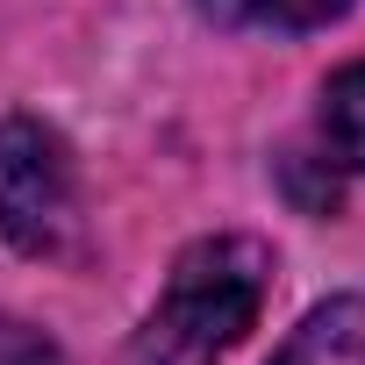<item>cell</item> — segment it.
I'll return each mask as SVG.
<instances>
[{"instance_id": "cell-1", "label": "cell", "mask_w": 365, "mask_h": 365, "mask_svg": "<svg viewBox=\"0 0 365 365\" xmlns=\"http://www.w3.org/2000/svg\"><path fill=\"white\" fill-rule=\"evenodd\" d=\"M272 287V251L258 237H201L179 251L158 308L143 315L129 358L136 365H215L244 344Z\"/></svg>"}, {"instance_id": "cell-2", "label": "cell", "mask_w": 365, "mask_h": 365, "mask_svg": "<svg viewBox=\"0 0 365 365\" xmlns=\"http://www.w3.org/2000/svg\"><path fill=\"white\" fill-rule=\"evenodd\" d=\"M0 230L29 258H58L79 230V179H72V150L58 129H43L36 115H8L0 122Z\"/></svg>"}, {"instance_id": "cell-3", "label": "cell", "mask_w": 365, "mask_h": 365, "mask_svg": "<svg viewBox=\"0 0 365 365\" xmlns=\"http://www.w3.org/2000/svg\"><path fill=\"white\" fill-rule=\"evenodd\" d=\"M272 365H365V301L344 294V301H322L287 344Z\"/></svg>"}, {"instance_id": "cell-4", "label": "cell", "mask_w": 365, "mask_h": 365, "mask_svg": "<svg viewBox=\"0 0 365 365\" xmlns=\"http://www.w3.org/2000/svg\"><path fill=\"white\" fill-rule=\"evenodd\" d=\"M344 8H351V0H201V15H215L222 29H272V36L322 29Z\"/></svg>"}, {"instance_id": "cell-5", "label": "cell", "mask_w": 365, "mask_h": 365, "mask_svg": "<svg viewBox=\"0 0 365 365\" xmlns=\"http://www.w3.org/2000/svg\"><path fill=\"white\" fill-rule=\"evenodd\" d=\"M322 143L336 165L365 172V65H344L322 86Z\"/></svg>"}, {"instance_id": "cell-6", "label": "cell", "mask_w": 365, "mask_h": 365, "mask_svg": "<svg viewBox=\"0 0 365 365\" xmlns=\"http://www.w3.org/2000/svg\"><path fill=\"white\" fill-rule=\"evenodd\" d=\"M0 365H72L43 329H29V322H15V315H0Z\"/></svg>"}]
</instances>
